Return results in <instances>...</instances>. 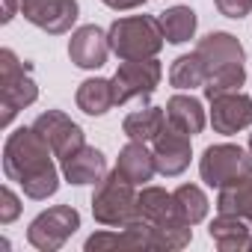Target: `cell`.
<instances>
[{
	"label": "cell",
	"mask_w": 252,
	"mask_h": 252,
	"mask_svg": "<svg viewBox=\"0 0 252 252\" xmlns=\"http://www.w3.org/2000/svg\"><path fill=\"white\" fill-rule=\"evenodd\" d=\"M243 80H246V68H243V63L228 65V68H220V71H214V74L208 77V83H205V98L211 101V98H217V95L237 92V89L243 86Z\"/></svg>",
	"instance_id": "484cf974"
},
{
	"label": "cell",
	"mask_w": 252,
	"mask_h": 252,
	"mask_svg": "<svg viewBox=\"0 0 252 252\" xmlns=\"http://www.w3.org/2000/svg\"><path fill=\"white\" fill-rule=\"evenodd\" d=\"M110 48L119 60H149L163 48V30L152 15H128L110 24Z\"/></svg>",
	"instance_id": "3957f363"
},
{
	"label": "cell",
	"mask_w": 252,
	"mask_h": 252,
	"mask_svg": "<svg viewBox=\"0 0 252 252\" xmlns=\"http://www.w3.org/2000/svg\"><path fill=\"white\" fill-rule=\"evenodd\" d=\"M80 228V214L71 205H54L48 211H42L30 228H27V240L33 249L39 252H57L65 246V240Z\"/></svg>",
	"instance_id": "52a82bcc"
},
{
	"label": "cell",
	"mask_w": 252,
	"mask_h": 252,
	"mask_svg": "<svg viewBox=\"0 0 252 252\" xmlns=\"http://www.w3.org/2000/svg\"><path fill=\"white\" fill-rule=\"evenodd\" d=\"M160 77H163V65H160L158 57H149V60H122L116 74L110 77L113 80L116 107L128 104L134 98H149L160 86Z\"/></svg>",
	"instance_id": "8992f818"
},
{
	"label": "cell",
	"mask_w": 252,
	"mask_h": 252,
	"mask_svg": "<svg viewBox=\"0 0 252 252\" xmlns=\"http://www.w3.org/2000/svg\"><path fill=\"white\" fill-rule=\"evenodd\" d=\"M158 24L163 30V39L169 45H184L196 36V27H199V18L190 6H169L166 12L158 15Z\"/></svg>",
	"instance_id": "7402d4cb"
},
{
	"label": "cell",
	"mask_w": 252,
	"mask_h": 252,
	"mask_svg": "<svg viewBox=\"0 0 252 252\" xmlns=\"http://www.w3.org/2000/svg\"><path fill=\"white\" fill-rule=\"evenodd\" d=\"M172 196H175L178 214H181V220H184L187 225H199V222L208 217L211 202H208V196H205V190H202L199 184H181Z\"/></svg>",
	"instance_id": "d4e9b609"
},
{
	"label": "cell",
	"mask_w": 252,
	"mask_h": 252,
	"mask_svg": "<svg viewBox=\"0 0 252 252\" xmlns=\"http://www.w3.org/2000/svg\"><path fill=\"white\" fill-rule=\"evenodd\" d=\"M116 169L125 181H131L134 187L137 184H146L155 178L158 172V163H155V152H149V143H137V140H128L119 152V160H116Z\"/></svg>",
	"instance_id": "2e32d148"
},
{
	"label": "cell",
	"mask_w": 252,
	"mask_h": 252,
	"mask_svg": "<svg viewBox=\"0 0 252 252\" xmlns=\"http://www.w3.org/2000/svg\"><path fill=\"white\" fill-rule=\"evenodd\" d=\"M92 217L95 222L107 225V228H125L140 222V193L134 190L131 181H125L119 175V169L107 172L95 193H92Z\"/></svg>",
	"instance_id": "7a4b0ae2"
},
{
	"label": "cell",
	"mask_w": 252,
	"mask_h": 252,
	"mask_svg": "<svg viewBox=\"0 0 252 252\" xmlns=\"http://www.w3.org/2000/svg\"><path fill=\"white\" fill-rule=\"evenodd\" d=\"M104 6H110L113 12H128V9H140V6H146L149 0H101Z\"/></svg>",
	"instance_id": "f1b7e54d"
},
{
	"label": "cell",
	"mask_w": 252,
	"mask_h": 252,
	"mask_svg": "<svg viewBox=\"0 0 252 252\" xmlns=\"http://www.w3.org/2000/svg\"><path fill=\"white\" fill-rule=\"evenodd\" d=\"M152 152H155V163H158V172L166 175V178H175L181 175L187 166H190V158H193V149H190V134H184L175 125H163V131L155 137L152 143Z\"/></svg>",
	"instance_id": "30bf717a"
},
{
	"label": "cell",
	"mask_w": 252,
	"mask_h": 252,
	"mask_svg": "<svg viewBox=\"0 0 252 252\" xmlns=\"http://www.w3.org/2000/svg\"><path fill=\"white\" fill-rule=\"evenodd\" d=\"M74 101H77V107H80L86 116H104L107 110L116 107L113 80H107V77H86V80L77 86Z\"/></svg>",
	"instance_id": "44dd1931"
},
{
	"label": "cell",
	"mask_w": 252,
	"mask_h": 252,
	"mask_svg": "<svg viewBox=\"0 0 252 252\" xmlns=\"http://www.w3.org/2000/svg\"><path fill=\"white\" fill-rule=\"evenodd\" d=\"M51 146L30 128H18L6 137L3 146V172L9 181H15L24 196L45 202L60 190V172L51 160Z\"/></svg>",
	"instance_id": "6da1fadb"
},
{
	"label": "cell",
	"mask_w": 252,
	"mask_h": 252,
	"mask_svg": "<svg viewBox=\"0 0 252 252\" xmlns=\"http://www.w3.org/2000/svg\"><path fill=\"white\" fill-rule=\"evenodd\" d=\"M39 98V86L30 74V63H21L12 48L0 51V125L9 128L12 119Z\"/></svg>",
	"instance_id": "277c9868"
},
{
	"label": "cell",
	"mask_w": 252,
	"mask_h": 252,
	"mask_svg": "<svg viewBox=\"0 0 252 252\" xmlns=\"http://www.w3.org/2000/svg\"><path fill=\"white\" fill-rule=\"evenodd\" d=\"M60 169H63V178L74 187H83V184H98L104 175H107V158L95 149V146H80L74 149L71 155H65L60 160Z\"/></svg>",
	"instance_id": "4fadbf2b"
},
{
	"label": "cell",
	"mask_w": 252,
	"mask_h": 252,
	"mask_svg": "<svg viewBox=\"0 0 252 252\" xmlns=\"http://www.w3.org/2000/svg\"><path fill=\"white\" fill-rule=\"evenodd\" d=\"M249 155H252V134H249Z\"/></svg>",
	"instance_id": "f546056e"
},
{
	"label": "cell",
	"mask_w": 252,
	"mask_h": 252,
	"mask_svg": "<svg viewBox=\"0 0 252 252\" xmlns=\"http://www.w3.org/2000/svg\"><path fill=\"white\" fill-rule=\"evenodd\" d=\"M217 214H234L252 225V175L243 178L240 184L222 187L217 196Z\"/></svg>",
	"instance_id": "603a6c76"
},
{
	"label": "cell",
	"mask_w": 252,
	"mask_h": 252,
	"mask_svg": "<svg viewBox=\"0 0 252 252\" xmlns=\"http://www.w3.org/2000/svg\"><path fill=\"white\" fill-rule=\"evenodd\" d=\"M33 131H36V134L51 146L54 158H60V160L86 143L83 128H80L77 122H71V116H65L63 110H48V113L36 116Z\"/></svg>",
	"instance_id": "9c48e42d"
},
{
	"label": "cell",
	"mask_w": 252,
	"mask_h": 252,
	"mask_svg": "<svg viewBox=\"0 0 252 252\" xmlns=\"http://www.w3.org/2000/svg\"><path fill=\"white\" fill-rule=\"evenodd\" d=\"M110 36L98 27V24H83L71 33L68 39V60L77 65V68H101L110 57Z\"/></svg>",
	"instance_id": "7c38bea8"
},
{
	"label": "cell",
	"mask_w": 252,
	"mask_h": 252,
	"mask_svg": "<svg viewBox=\"0 0 252 252\" xmlns=\"http://www.w3.org/2000/svg\"><path fill=\"white\" fill-rule=\"evenodd\" d=\"M249 222L234 214H217V220L208 225V234L220 252H249Z\"/></svg>",
	"instance_id": "e0dca14e"
},
{
	"label": "cell",
	"mask_w": 252,
	"mask_h": 252,
	"mask_svg": "<svg viewBox=\"0 0 252 252\" xmlns=\"http://www.w3.org/2000/svg\"><path fill=\"white\" fill-rule=\"evenodd\" d=\"M86 252H107V249H155L152 243V225L146 220L125 225L116 231H95L83 243Z\"/></svg>",
	"instance_id": "5bb4252c"
},
{
	"label": "cell",
	"mask_w": 252,
	"mask_h": 252,
	"mask_svg": "<svg viewBox=\"0 0 252 252\" xmlns=\"http://www.w3.org/2000/svg\"><path fill=\"white\" fill-rule=\"evenodd\" d=\"M169 83L175 86V89H205V83H208V68H205V63H202V57L193 51V54H184V57H178L172 65H169Z\"/></svg>",
	"instance_id": "cb8c5ba5"
},
{
	"label": "cell",
	"mask_w": 252,
	"mask_h": 252,
	"mask_svg": "<svg viewBox=\"0 0 252 252\" xmlns=\"http://www.w3.org/2000/svg\"><path fill=\"white\" fill-rule=\"evenodd\" d=\"M21 214V199L12 193V187H0V225L15 222Z\"/></svg>",
	"instance_id": "4316f807"
},
{
	"label": "cell",
	"mask_w": 252,
	"mask_h": 252,
	"mask_svg": "<svg viewBox=\"0 0 252 252\" xmlns=\"http://www.w3.org/2000/svg\"><path fill=\"white\" fill-rule=\"evenodd\" d=\"M140 217L152 225H169V222H184L175 205V196L163 187H143L140 190Z\"/></svg>",
	"instance_id": "ac0fdd59"
},
{
	"label": "cell",
	"mask_w": 252,
	"mask_h": 252,
	"mask_svg": "<svg viewBox=\"0 0 252 252\" xmlns=\"http://www.w3.org/2000/svg\"><path fill=\"white\" fill-rule=\"evenodd\" d=\"M163 125H166V110L163 107H146V110H134V113L125 116L122 131L128 140L155 143V137L163 131Z\"/></svg>",
	"instance_id": "ffe728a7"
},
{
	"label": "cell",
	"mask_w": 252,
	"mask_h": 252,
	"mask_svg": "<svg viewBox=\"0 0 252 252\" xmlns=\"http://www.w3.org/2000/svg\"><path fill=\"white\" fill-rule=\"evenodd\" d=\"M196 54L202 57V63H205V68H208V77H211L214 71H220V68H228V65L243 63V57H246L240 39L231 36V33H222V30H214V33H208L205 39H199Z\"/></svg>",
	"instance_id": "9a60e30c"
},
{
	"label": "cell",
	"mask_w": 252,
	"mask_h": 252,
	"mask_svg": "<svg viewBox=\"0 0 252 252\" xmlns=\"http://www.w3.org/2000/svg\"><path fill=\"white\" fill-rule=\"evenodd\" d=\"M214 3H217L220 15L234 18V21H240V18H246L252 12V0H214Z\"/></svg>",
	"instance_id": "83f0119b"
},
{
	"label": "cell",
	"mask_w": 252,
	"mask_h": 252,
	"mask_svg": "<svg viewBox=\"0 0 252 252\" xmlns=\"http://www.w3.org/2000/svg\"><path fill=\"white\" fill-rule=\"evenodd\" d=\"M199 175L208 187H231L252 175V155L234 143H217L208 146L199 160Z\"/></svg>",
	"instance_id": "5b68a950"
},
{
	"label": "cell",
	"mask_w": 252,
	"mask_h": 252,
	"mask_svg": "<svg viewBox=\"0 0 252 252\" xmlns=\"http://www.w3.org/2000/svg\"><path fill=\"white\" fill-rule=\"evenodd\" d=\"M249 249H252V240H249Z\"/></svg>",
	"instance_id": "4dcf8cb0"
},
{
	"label": "cell",
	"mask_w": 252,
	"mask_h": 252,
	"mask_svg": "<svg viewBox=\"0 0 252 252\" xmlns=\"http://www.w3.org/2000/svg\"><path fill=\"white\" fill-rule=\"evenodd\" d=\"M163 110H166V122L175 125V128H181L184 134L196 137V134L205 131L208 119H205V107H202V101L196 95H172Z\"/></svg>",
	"instance_id": "d6986e66"
},
{
	"label": "cell",
	"mask_w": 252,
	"mask_h": 252,
	"mask_svg": "<svg viewBox=\"0 0 252 252\" xmlns=\"http://www.w3.org/2000/svg\"><path fill=\"white\" fill-rule=\"evenodd\" d=\"M211 125L217 134H225V137L246 131L252 125V98L243 95L240 89L211 98Z\"/></svg>",
	"instance_id": "8fae6325"
},
{
	"label": "cell",
	"mask_w": 252,
	"mask_h": 252,
	"mask_svg": "<svg viewBox=\"0 0 252 252\" xmlns=\"http://www.w3.org/2000/svg\"><path fill=\"white\" fill-rule=\"evenodd\" d=\"M21 15L33 27L51 36H63V33H71L80 15V6L77 0H21Z\"/></svg>",
	"instance_id": "ba28073f"
}]
</instances>
